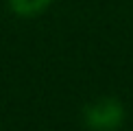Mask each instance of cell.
I'll list each match as a JSON object with an SVG mask.
<instances>
[{"label":"cell","instance_id":"obj_1","mask_svg":"<svg viewBox=\"0 0 133 131\" xmlns=\"http://www.w3.org/2000/svg\"><path fill=\"white\" fill-rule=\"evenodd\" d=\"M124 116V105L111 96L96 98V101L87 103L83 109V122L92 131H116L122 127Z\"/></svg>","mask_w":133,"mask_h":131},{"label":"cell","instance_id":"obj_2","mask_svg":"<svg viewBox=\"0 0 133 131\" xmlns=\"http://www.w3.org/2000/svg\"><path fill=\"white\" fill-rule=\"evenodd\" d=\"M52 0H9V7L20 18H35L48 9Z\"/></svg>","mask_w":133,"mask_h":131}]
</instances>
